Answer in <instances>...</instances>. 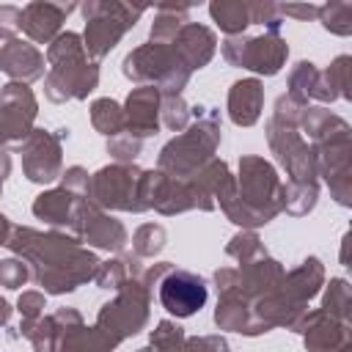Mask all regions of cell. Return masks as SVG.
I'll list each match as a JSON object with an SVG mask.
<instances>
[{"label": "cell", "instance_id": "cell-35", "mask_svg": "<svg viewBox=\"0 0 352 352\" xmlns=\"http://www.w3.org/2000/svg\"><path fill=\"white\" fill-rule=\"evenodd\" d=\"M349 300H352V286L346 280H341V278H333L327 283V289H324L322 311H327L330 316H338L341 319L344 311H346V305H349Z\"/></svg>", "mask_w": 352, "mask_h": 352}, {"label": "cell", "instance_id": "cell-33", "mask_svg": "<svg viewBox=\"0 0 352 352\" xmlns=\"http://www.w3.org/2000/svg\"><path fill=\"white\" fill-rule=\"evenodd\" d=\"M226 253L234 256L239 264H250V261H258V258L267 256L261 239H258L253 231H242V234H236V236L226 245Z\"/></svg>", "mask_w": 352, "mask_h": 352}, {"label": "cell", "instance_id": "cell-24", "mask_svg": "<svg viewBox=\"0 0 352 352\" xmlns=\"http://www.w3.org/2000/svg\"><path fill=\"white\" fill-rule=\"evenodd\" d=\"M316 165L324 182L352 173V135H341L324 146H316Z\"/></svg>", "mask_w": 352, "mask_h": 352}, {"label": "cell", "instance_id": "cell-30", "mask_svg": "<svg viewBox=\"0 0 352 352\" xmlns=\"http://www.w3.org/2000/svg\"><path fill=\"white\" fill-rule=\"evenodd\" d=\"M316 204V184L308 182H286L280 190V206L289 214H308Z\"/></svg>", "mask_w": 352, "mask_h": 352}, {"label": "cell", "instance_id": "cell-20", "mask_svg": "<svg viewBox=\"0 0 352 352\" xmlns=\"http://www.w3.org/2000/svg\"><path fill=\"white\" fill-rule=\"evenodd\" d=\"M214 322H217L220 330H236V333H245V336H258V333L270 330L264 322L256 319L250 300H245L239 294H220Z\"/></svg>", "mask_w": 352, "mask_h": 352}, {"label": "cell", "instance_id": "cell-17", "mask_svg": "<svg viewBox=\"0 0 352 352\" xmlns=\"http://www.w3.org/2000/svg\"><path fill=\"white\" fill-rule=\"evenodd\" d=\"M0 66L11 80L30 82L44 74V55L36 50V44H28L14 36V38H3Z\"/></svg>", "mask_w": 352, "mask_h": 352}, {"label": "cell", "instance_id": "cell-28", "mask_svg": "<svg viewBox=\"0 0 352 352\" xmlns=\"http://www.w3.org/2000/svg\"><path fill=\"white\" fill-rule=\"evenodd\" d=\"M118 344L107 336V333H102L96 324L94 327H77V330H72L66 338H63V344H60V352H113Z\"/></svg>", "mask_w": 352, "mask_h": 352}, {"label": "cell", "instance_id": "cell-37", "mask_svg": "<svg viewBox=\"0 0 352 352\" xmlns=\"http://www.w3.org/2000/svg\"><path fill=\"white\" fill-rule=\"evenodd\" d=\"M162 121L168 129L182 132L190 121V107L184 104L182 96H162Z\"/></svg>", "mask_w": 352, "mask_h": 352}, {"label": "cell", "instance_id": "cell-12", "mask_svg": "<svg viewBox=\"0 0 352 352\" xmlns=\"http://www.w3.org/2000/svg\"><path fill=\"white\" fill-rule=\"evenodd\" d=\"M160 300L173 316H192L206 302V283L190 270H170L160 283Z\"/></svg>", "mask_w": 352, "mask_h": 352}, {"label": "cell", "instance_id": "cell-38", "mask_svg": "<svg viewBox=\"0 0 352 352\" xmlns=\"http://www.w3.org/2000/svg\"><path fill=\"white\" fill-rule=\"evenodd\" d=\"M140 138H135V135H129V132H121V135H116V138H110V143H107V151L118 160V162H124V165H132V160L140 154Z\"/></svg>", "mask_w": 352, "mask_h": 352}, {"label": "cell", "instance_id": "cell-43", "mask_svg": "<svg viewBox=\"0 0 352 352\" xmlns=\"http://www.w3.org/2000/svg\"><path fill=\"white\" fill-rule=\"evenodd\" d=\"M228 344L220 336H201V338H190L184 352H226Z\"/></svg>", "mask_w": 352, "mask_h": 352}, {"label": "cell", "instance_id": "cell-36", "mask_svg": "<svg viewBox=\"0 0 352 352\" xmlns=\"http://www.w3.org/2000/svg\"><path fill=\"white\" fill-rule=\"evenodd\" d=\"M327 77H330L333 88L338 91V96H344L346 102H352V55H338L330 63Z\"/></svg>", "mask_w": 352, "mask_h": 352}, {"label": "cell", "instance_id": "cell-39", "mask_svg": "<svg viewBox=\"0 0 352 352\" xmlns=\"http://www.w3.org/2000/svg\"><path fill=\"white\" fill-rule=\"evenodd\" d=\"M41 308H44V294L41 292H25L19 297V314H22V336L41 319Z\"/></svg>", "mask_w": 352, "mask_h": 352}, {"label": "cell", "instance_id": "cell-10", "mask_svg": "<svg viewBox=\"0 0 352 352\" xmlns=\"http://www.w3.org/2000/svg\"><path fill=\"white\" fill-rule=\"evenodd\" d=\"M22 170L30 182L47 184L60 176V138L50 135L47 129H33L19 148Z\"/></svg>", "mask_w": 352, "mask_h": 352}, {"label": "cell", "instance_id": "cell-4", "mask_svg": "<svg viewBox=\"0 0 352 352\" xmlns=\"http://www.w3.org/2000/svg\"><path fill=\"white\" fill-rule=\"evenodd\" d=\"M124 77L135 82H154L162 96H182L190 80V66L182 60L173 44H140L124 58Z\"/></svg>", "mask_w": 352, "mask_h": 352}, {"label": "cell", "instance_id": "cell-32", "mask_svg": "<svg viewBox=\"0 0 352 352\" xmlns=\"http://www.w3.org/2000/svg\"><path fill=\"white\" fill-rule=\"evenodd\" d=\"M151 349L154 352H184L187 349L184 330L176 322L162 319L157 324V330H151Z\"/></svg>", "mask_w": 352, "mask_h": 352}, {"label": "cell", "instance_id": "cell-29", "mask_svg": "<svg viewBox=\"0 0 352 352\" xmlns=\"http://www.w3.org/2000/svg\"><path fill=\"white\" fill-rule=\"evenodd\" d=\"M91 124L96 126V132H102L107 138H116V135L126 132V113L113 99H96L91 104Z\"/></svg>", "mask_w": 352, "mask_h": 352}, {"label": "cell", "instance_id": "cell-5", "mask_svg": "<svg viewBox=\"0 0 352 352\" xmlns=\"http://www.w3.org/2000/svg\"><path fill=\"white\" fill-rule=\"evenodd\" d=\"M82 16H85V52L88 58L99 60L104 58L118 41L121 36L135 28V22L140 19V14L146 11V6H129V3H107V0H88L80 6Z\"/></svg>", "mask_w": 352, "mask_h": 352}, {"label": "cell", "instance_id": "cell-3", "mask_svg": "<svg viewBox=\"0 0 352 352\" xmlns=\"http://www.w3.org/2000/svg\"><path fill=\"white\" fill-rule=\"evenodd\" d=\"M209 107H195L198 121L179 138H173L160 151V170H165L173 179H195L204 165H209L214 157V148L220 143V124L217 113H206Z\"/></svg>", "mask_w": 352, "mask_h": 352}, {"label": "cell", "instance_id": "cell-34", "mask_svg": "<svg viewBox=\"0 0 352 352\" xmlns=\"http://www.w3.org/2000/svg\"><path fill=\"white\" fill-rule=\"evenodd\" d=\"M132 248H135V256H157L165 248V228L154 223L140 226L132 236Z\"/></svg>", "mask_w": 352, "mask_h": 352}, {"label": "cell", "instance_id": "cell-27", "mask_svg": "<svg viewBox=\"0 0 352 352\" xmlns=\"http://www.w3.org/2000/svg\"><path fill=\"white\" fill-rule=\"evenodd\" d=\"M209 14L217 22V28L228 36H242V30L248 25H253L250 3H245V0H214L209 6Z\"/></svg>", "mask_w": 352, "mask_h": 352}, {"label": "cell", "instance_id": "cell-11", "mask_svg": "<svg viewBox=\"0 0 352 352\" xmlns=\"http://www.w3.org/2000/svg\"><path fill=\"white\" fill-rule=\"evenodd\" d=\"M72 231L77 234V239L96 245V248H104V250H121L126 245L124 226L118 220L107 217L102 212V206H96L94 201H80Z\"/></svg>", "mask_w": 352, "mask_h": 352}, {"label": "cell", "instance_id": "cell-6", "mask_svg": "<svg viewBox=\"0 0 352 352\" xmlns=\"http://www.w3.org/2000/svg\"><path fill=\"white\" fill-rule=\"evenodd\" d=\"M146 319H148V289L138 278H132L118 289V297L113 302L102 305L96 316V327L118 344L135 336L138 330H143Z\"/></svg>", "mask_w": 352, "mask_h": 352}, {"label": "cell", "instance_id": "cell-26", "mask_svg": "<svg viewBox=\"0 0 352 352\" xmlns=\"http://www.w3.org/2000/svg\"><path fill=\"white\" fill-rule=\"evenodd\" d=\"M154 11H157V16L151 22V41L154 44H173L179 30L187 25L190 6L162 3V6H154Z\"/></svg>", "mask_w": 352, "mask_h": 352}, {"label": "cell", "instance_id": "cell-25", "mask_svg": "<svg viewBox=\"0 0 352 352\" xmlns=\"http://www.w3.org/2000/svg\"><path fill=\"white\" fill-rule=\"evenodd\" d=\"M300 124H302V129L308 132V138H311L316 146H324V143H330V140H336V138L352 132L344 118L333 116V113L324 110V107H308V110L302 113V121H300Z\"/></svg>", "mask_w": 352, "mask_h": 352}, {"label": "cell", "instance_id": "cell-41", "mask_svg": "<svg viewBox=\"0 0 352 352\" xmlns=\"http://www.w3.org/2000/svg\"><path fill=\"white\" fill-rule=\"evenodd\" d=\"M0 278H3V286L6 289H16V286H22L30 278V270H28V264H22L16 258H8V261H3Z\"/></svg>", "mask_w": 352, "mask_h": 352}, {"label": "cell", "instance_id": "cell-15", "mask_svg": "<svg viewBox=\"0 0 352 352\" xmlns=\"http://www.w3.org/2000/svg\"><path fill=\"white\" fill-rule=\"evenodd\" d=\"M74 8H77L74 3H44V0L28 3L22 8V25H19V30L30 41H36V44H52L60 36L63 19Z\"/></svg>", "mask_w": 352, "mask_h": 352}, {"label": "cell", "instance_id": "cell-1", "mask_svg": "<svg viewBox=\"0 0 352 352\" xmlns=\"http://www.w3.org/2000/svg\"><path fill=\"white\" fill-rule=\"evenodd\" d=\"M6 245L33 264V275L44 286V292L63 294L96 278L99 261L91 250H82L77 239L55 231L38 234L33 228H14L11 223H6Z\"/></svg>", "mask_w": 352, "mask_h": 352}, {"label": "cell", "instance_id": "cell-2", "mask_svg": "<svg viewBox=\"0 0 352 352\" xmlns=\"http://www.w3.org/2000/svg\"><path fill=\"white\" fill-rule=\"evenodd\" d=\"M50 74L44 80V91L52 102L85 99L99 82V66L88 60L85 41L66 30L47 47Z\"/></svg>", "mask_w": 352, "mask_h": 352}, {"label": "cell", "instance_id": "cell-18", "mask_svg": "<svg viewBox=\"0 0 352 352\" xmlns=\"http://www.w3.org/2000/svg\"><path fill=\"white\" fill-rule=\"evenodd\" d=\"M289 96H294L297 102L308 104V99L333 102L338 96V91L333 88V82L327 77V69L319 72L311 60H300L289 74Z\"/></svg>", "mask_w": 352, "mask_h": 352}, {"label": "cell", "instance_id": "cell-13", "mask_svg": "<svg viewBox=\"0 0 352 352\" xmlns=\"http://www.w3.org/2000/svg\"><path fill=\"white\" fill-rule=\"evenodd\" d=\"M297 333H302L308 352H341L352 341V327L344 319L330 316L322 308L319 311H311L300 322Z\"/></svg>", "mask_w": 352, "mask_h": 352}, {"label": "cell", "instance_id": "cell-14", "mask_svg": "<svg viewBox=\"0 0 352 352\" xmlns=\"http://www.w3.org/2000/svg\"><path fill=\"white\" fill-rule=\"evenodd\" d=\"M3 138L11 140H25L33 129L36 118V96L25 82H8L3 88Z\"/></svg>", "mask_w": 352, "mask_h": 352}, {"label": "cell", "instance_id": "cell-21", "mask_svg": "<svg viewBox=\"0 0 352 352\" xmlns=\"http://www.w3.org/2000/svg\"><path fill=\"white\" fill-rule=\"evenodd\" d=\"M261 104H264V88L256 77L239 80L231 85L228 91V116L234 124L239 126H250L258 121L261 116Z\"/></svg>", "mask_w": 352, "mask_h": 352}, {"label": "cell", "instance_id": "cell-19", "mask_svg": "<svg viewBox=\"0 0 352 352\" xmlns=\"http://www.w3.org/2000/svg\"><path fill=\"white\" fill-rule=\"evenodd\" d=\"M173 47H176V52L182 55V60L190 66V72H195V69H204V66L212 60V55H214V50H217V38H214V33H212L206 25L187 22V25L179 30Z\"/></svg>", "mask_w": 352, "mask_h": 352}, {"label": "cell", "instance_id": "cell-45", "mask_svg": "<svg viewBox=\"0 0 352 352\" xmlns=\"http://www.w3.org/2000/svg\"><path fill=\"white\" fill-rule=\"evenodd\" d=\"M341 264L352 272V228L346 231V236H344V242H341Z\"/></svg>", "mask_w": 352, "mask_h": 352}, {"label": "cell", "instance_id": "cell-7", "mask_svg": "<svg viewBox=\"0 0 352 352\" xmlns=\"http://www.w3.org/2000/svg\"><path fill=\"white\" fill-rule=\"evenodd\" d=\"M140 179H143V170H138L135 165H124V162L107 165L91 176L88 198L104 209L143 212L146 206L140 201Z\"/></svg>", "mask_w": 352, "mask_h": 352}, {"label": "cell", "instance_id": "cell-16", "mask_svg": "<svg viewBox=\"0 0 352 352\" xmlns=\"http://www.w3.org/2000/svg\"><path fill=\"white\" fill-rule=\"evenodd\" d=\"M126 113V132L135 138H148L157 135L160 129V116H162V91L154 85H140L126 96L124 104Z\"/></svg>", "mask_w": 352, "mask_h": 352}, {"label": "cell", "instance_id": "cell-44", "mask_svg": "<svg viewBox=\"0 0 352 352\" xmlns=\"http://www.w3.org/2000/svg\"><path fill=\"white\" fill-rule=\"evenodd\" d=\"M280 8V14L283 16H294V19H319V11H322V6H314V3H283V6H278Z\"/></svg>", "mask_w": 352, "mask_h": 352}, {"label": "cell", "instance_id": "cell-46", "mask_svg": "<svg viewBox=\"0 0 352 352\" xmlns=\"http://www.w3.org/2000/svg\"><path fill=\"white\" fill-rule=\"evenodd\" d=\"M341 352H352V341H349V344H346V346H344Z\"/></svg>", "mask_w": 352, "mask_h": 352}, {"label": "cell", "instance_id": "cell-40", "mask_svg": "<svg viewBox=\"0 0 352 352\" xmlns=\"http://www.w3.org/2000/svg\"><path fill=\"white\" fill-rule=\"evenodd\" d=\"M250 19L253 25H267L270 33H278V28L283 25V14L275 3H250Z\"/></svg>", "mask_w": 352, "mask_h": 352}, {"label": "cell", "instance_id": "cell-22", "mask_svg": "<svg viewBox=\"0 0 352 352\" xmlns=\"http://www.w3.org/2000/svg\"><path fill=\"white\" fill-rule=\"evenodd\" d=\"M82 198H77V192L60 187V190H50V192H41L36 201H33V214L50 226H58V228H72L74 226V217H77V206H80Z\"/></svg>", "mask_w": 352, "mask_h": 352}, {"label": "cell", "instance_id": "cell-9", "mask_svg": "<svg viewBox=\"0 0 352 352\" xmlns=\"http://www.w3.org/2000/svg\"><path fill=\"white\" fill-rule=\"evenodd\" d=\"M267 140H270V148L275 151L278 162L292 176V182L316 184L314 182L316 173H319L316 148H308V143L297 135V126H289V124H280V121L270 118V124H267Z\"/></svg>", "mask_w": 352, "mask_h": 352}, {"label": "cell", "instance_id": "cell-23", "mask_svg": "<svg viewBox=\"0 0 352 352\" xmlns=\"http://www.w3.org/2000/svg\"><path fill=\"white\" fill-rule=\"evenodd\" d=\"M324 283V267L319 264V258H305L297 270H292L289 275H286V280H283V292L289 294V297H294L297 302H308L311 297H316L319 294V286Z\"/></svg>", "mask_w": 352, "mask_h": 352}, {"label": "cell", "instance_id": "cell-8", "mask_svg": "<svg viewBox=\"0 0 352 352\" xmlns=\"http://www.w3.org/2000/svg\"><path fill=\"white\" fill-rule=\"evenodd\" d=\"M220 50L231 66H242V69H250V72L267 74V77L278 74L286 55H289V44L278 33H264L256 38L228 36Z\"/></svg>", "mask_w": 352, "mask_h": 352}, {"label": "cell", "instance_id": "cell-31", "mask_svg": "<svg viewBox=\"0 0 352 352\" xmlns=\"http://www.w3.org/2000/svg\"><path fill=\"white\" fill-rule=\"evenodd\" d=\"M319 22L324 30H330L336 36H352V0L324 3L319 11Z\"/></svg>", "mask_w": 352, "mask_h": 352}, {"label": "cell", "instance_id": "cell-42", "mask_svg": "<svg viewBox=\"0 0 352 352\" xmlns=\"http://www.w3.org/2000/svg\"><path fill=\"white\" fill-rule=\"evenodd\" d=\"M19 25H22V8L3 6L0 8V33H3V38H14V30H19Z\"/></svg>", "mask_w": 352, "mask_h": 352}]
</instances>
